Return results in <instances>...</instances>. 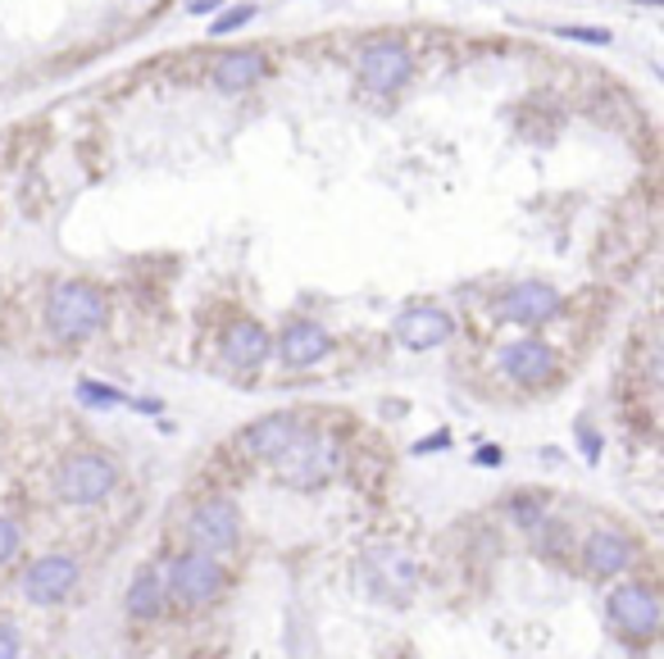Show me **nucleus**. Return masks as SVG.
I'll return each mask as SVG.
<instances>
[{
    "label": "nucleus",
    "instance_id": "obj_6",
    "mask_svg": "<svg viewBox=\"0 0 664 659\" xmlns=\"http://www.w3.org/2000/svg\"><path fill=\"white\" fill-rule=\"evenodd\" d=\"M414 73V55L405 41H373L360 51V82L373 91V97H392V91L405 87V78Z\"/></svg>",
    "mask_w": 664,
    "mask_h": 659
},
{
    "label": "nucleus",
    "instance_id": "obj_8",
    "mask_svg": "<svg viewBox=\"0 0 664 659\" xmlns=\"http://www.w3.org/2000/svg\"><path fill=\"white\" fill-rule=\"evenodd\" d=\"M364 578H369V587H373L378 600L401 605V600H410V591H414V582H419V569H414V559H410L405 550L383 546V550H369Z\"/></svg>",
    "mask_w": 664,
    "mask_h": 659
},
{
    "label": "nucleus",
    "instance_id": "obj_2",
    "mask_svg": "<svg viewBox=\"0 0 664 659\" xmlns=\"http://www.w3.org/2000/svg\"><path fill=\"white\" fill-rule=\"evenodd\" d=\"M338 464H342L338 442L323 437V433L301 428V437L273 459V474L288 487H305L310 491V487H323L332 474H338Z\"/></svg>",
    "mask_w": 664,
    "mask_h": 659
},
{
    "label": "nucleus",
    "instance_id": "obj_7",
    "mask_svg": "<svg viewBox=\"0 0 664 659\" xmlns=\"http://www.w3.org/2000/svg\"><path fill=\"white\" fill-rule=\"evenodd\" d=\"M610 623L620 628L624 637H637V641H651L660 632V596L642 582H624L610 591Z\"/></svg>",
    "mask_w": 664,
    "mask_h": 659
},
{
    "label": "nucleus",
    "instance_id": "obj_13",
    "mask_svg": "<svg viewBox=\"0 0 664 659\" xmlns=\"http://www.w3.org/2000/svg\"><path fill=\"white\" fill-rule=\"evenodd\" d=\"M451 333H455V323H451V314L437 310V305H414V310H405V314L396 318V342L410 346V351H433V346H442Z\"/></svg>",
    "mask_w": 664,
    "mask_h": 659
},
{
    "label": "nucleus",
    "instance_id": "obj_19",
    "mask_svg": "<svg viewBox=\"0 0 664 659\" xmlns=\"http://www.w3.org/2000/svg\"><path fill=\"white\" fill-rule=\"evenodd\" d=\"M19 546H23L19 519H14V514H0V564H10L19 555Z\"/></svg>",
    "mask_w": 664,
    "mask_h": 659
},
{
    "label": "nucleus",
    "instance_id": "obj_18",
    "mask_svg": "<svg viewBox=\"0 0 664 659\" xmlns=\"http://www.w3.org/2000/svg\"><path fill=\"white\" fill-rule=\"evenodd\" d=\"M164 609V578L155 569H141L128 587V615L132 619H155Z\"/></svg>",
    "mask_w": 664,
    "mask_h": 659
},
{
    "label": "nucleus",
    "instance_id": "obj_12",
    "mask_svg": "<svg viewBox=\"0 0 664 659\" xmlns=\"http://www.w3.org/2000/svg\"><path fill=\"white\" fill-rule=\"evenodd\" d=\"M296 437H301V418L296 414H264V418L251 423V428H242L237 446H242L247 455H255V459H278Z\"/></svg>",
    "mask_w": 664,
    "mask_h": 659
},
{
    "label": "nucleus",
    "instance_id": "obj_24",
    "mask_svg": "<svg viewBox=\"0 0 664 659\" xmlns=\"http://www.w3.org/2000/svg\"><path fill=\"white\" fill-rule=\"evenodd\" d=\"M510 514H514V519H524L529 528H537V524H542V509H537L533 500H510Z\"/></svg>",
    "mask_w": 664,
    "mask_h": 659
},
{
    "label": "nucleus",
    "instance_id": "obj_22",
    "mask_svg": "<svg viewBox=\"0 0 664 659\" xmlns=\"http://www.w3.org/2000/svg\"><path fill=\"white\" fill-rule=\"evenodd\" d=\"M579 446H583V459H587V464L601 459V437L587 428V423H579Z\"/></svg>",
    "mask_w": 664,
    "mask_h": 659
},
{
    "label": "nucleus",
    "instance_id": "obj_21",
    "mask_svg": "<svg viewBox=\"0 0 664 659\" xmlns=\"http://www.w3.org/2000/svg\"><path fill=\"white\" fill-rule=\"evenodd\" d=\"M251 19H255V6H237V10H228L223 19H214L210 32H214V37H228V32H237V28H247Z\"/></svg>",
    "mask_w": 664,
    "mask_h": 659
},
{
    "label": "nucleus",
    "instance_id": "obj_20",
    "mask_svg": "<svg viewBox=\"0 0 664 659\" xmlns=\"http://www.w3.org/2000/svg\"><path fill=\"white\" fill-rule=\"evenodd\" d=\"M78 401H87V405H128L123 392L101 387V383H78Z\"/></svg>",
    "mask_w": 664,
    "mask_h": 659
},
{
    "label": "nucleus",
    "instance_id": "obj_26",
    "mask_svg": "<svg viewBox=\"0 0 664 659\" xmlns=\"http://www.w3.org/2000/svg\"><path fill=\"white\" fill-rule=\"evenodd\" d=\"M442 446H451V433H433V437L414 442V455H433V450H442Z\"/></svg>",
    "mask_w": 664,
    "mask_h": 659
},
{
    "label": "nucleus",
    "instance_id": "obj_17",
    "mask_svg": "<svg viewBox=\"0 0 664 659\" xmlns=\"http://www.w3.org/2000/svg\"><path fill=\"white\" fill-rule=\"evenodd\" d=\"M264 73H269L264 51H232V55L214 60V73H210V78H214L219 91H247V87H255Z\"/></svg>",
    "mask_w": 664,
    "mask_h": 659
},
{
    "label": "nucleus",
    "instance_id": "obj_29",
    "mask_svg": "<svg viewBox=\"0 0 664 659\" xmlns=\"http://www.w3.org/2000/svg\"><path fill=\"white\" fill-rule=\"evenodd\" d=\"M637 6H660V0H637Z\"/></svg>",
    "mask_w": 664,
    "mask_h": 659
},
{
    "label": "nucleus",
    "instance_id": "obj_3",
    "mask_svg": "<svg viewBox=\"0 0 664 659\" xmlns=\"http://www.w3.org/2000/svg\"><path fill=\"white\" fill-rule=\"evenodd\" d=\"M114 487H119V468L97 450H73L56 468V491L69 505H101Z\"/></svg>",
    "mask_w": 664,
    "mask_h": 659
},
{
    "label": "nucleus",
    "instance_id": "obj_14",
    "mask_svg": "<svg viewBox=\"0 0 664 659\" xmlns=\"http://www.w3.org/2000/svg\"><path fill=\"white\" fill-rule=\"evenodd\" d=\"M328 351H332V337L323 333L319 323H310V318L288 323V333L278 337V355L288 359L292 368H310V364H319Z\"/></svg>",
    "mask_w": 664,
    "mask_h": 659
},
{
    "label": "nucleus",
    "instance_id": "obj_25",
    "mask_svg": "<svg viewBox=\"0 0 664 659\" xmlns=\"http://www.w3.org/2000/svg\"><path fill=\"white\" fill-rule=\"evenodd\" d=\"M560 37H574V41H596V45H605L610 41V32L605 28H555Z\"/></svg>",
    "mask_w": 664,
    "mask_h": 659
},
{
    "label": "nucleus",
    "instance_id": "obj_9",
    "mask_svg": "<svg viewBox=\"0 0 664 659\" xmlns=\"http://www.w3.org/2000/svg\"><path fill=\"white\" fill-rule=\"evenodd\" d=\"M78 582V559L73 555H41L28 564V574H23V596L32 605H56L73 591Z\"/></svg>",
    "mask_w": 664,
    "mask_h": 659
},
{
    "label": "nucleus",
    "instance_id": "obj_4",
    "mask_svg": "<svg viewBox=\"0 0 664 659\" xmlns=\"http://www.w3.org/2000/svg\"><path fill=\"white\" fill-rule=\"evenodd\" d=\"M223 582H228V574H223V564H219L214 555L187 550V555L173 559L164 591H169L182 609H205V605H214V600L223 596Z\"/></svg>",
    "mask_w": 664,
    "mask_h": 659
},
{
    "label": "nucleus",
    "instance_id": "obj_27",
    "mask_svg": "<svg viewBox=\"0 0 664 659\" xmlns=\"http://www.w3.org/2000/svg\"><path fill=\"white\" fill-rule=\"evenodd\" d=\"M473 464H487V468H496V464H501V450H496V446H483L479 455H473Z\"/></svg>",
    "mask_w": 664,
    "mask_h": 659
},
{
    "label": "nucleus",
    "instance_id": "obj_1",
    "mask_svg": "<svg viewBox=\"0 0 664 659\" xmlns=\"http://www.w3.org/2000/svg\"><path fill=\"white\" fill-rule=\"evenodd\" d=\"M105 314H110V305H105L101 287H91V282H60L51 301H46V323H51V333L60 342L97 337L105 327Z\"/></svg>",
    "mask_w": 664,
    "mask_h": 659
},
{
    "label": "nucleus",
    "instance_id": "obj_15",
    "mask_svg": "<svg viewBox=\"0 0 664 659\" xmlns=\"http://www.w3.org/2000/svg\"><path fill=\"white\" fill-rule=\"evenodd\" d=\"M269 351H273V337L264 333V323H255V318H237L228 327V337H223V355H228L232 368H255V364L269 359Z\"/></svg>",
    "mask_w": 664,
    "mask_h": 659
},
{
    "label": "nucleus",
    "instance_id": "obj_28",
    "mask_svg": "<svg viewBox=\"0 0 664 659\" xmlns=\"http://www.w3.org/2000/svg\"><path fill=\"white\" fill-rule=\"evenodd\" d=\"M219 6V0H192V14H210Z\"/></svg>",
    "mask_w": 664,
    "mask_h": 659
},
{
    "label": "nucleus",
    "instance_id": "obj_10",
    "mask_svg": "<svg viewBox=\"0 0 664 659\" xmlns=\"http://www.w3.org/2000/svg\"><path fill=\"white\" fill-rule=\"evenodd\" d=\"M496 314L505 323H524V327H537V323H551L560 314V292L546 287V282H519L510 287L501 301H496Z\"/></svg>",
    "mask_w": 664,
    "mask_h": 659
},
{
    "label": "nucleus",
    "instance_id": "obj_23",
    "mask_svg": "<svg viewBox=\"0 0 664 659\" xmlns=\"http://www.w3.org/2000/svg\"><path fill=\"white\" fill-rule=\"evenodd\" d=\"M0 659H19V628L0 623Z\"/></svg>",
    "mask_w": 664,
    "mask_h": 659
},
{
    "label": "nucleus",
    "instance_id": "obj_16",
    "mask_svg": "<svg viewBox=\"0 0 664 659\" xmlns=\"http://www.w3.org/2000/svg\"><path fill=\"white\" fill-rule=\"evenodd\" d=\"M587 569L601 574V578H614V574H628L633 569V541L620 537V533H592L587 537Z\"/></svg>",
    "mask_w": 664,
    "mask_h": 659
},
{
    "label": "nucleus",
    "instance_id": "obj_5",
    "mask_svg": "<svg viewBox=\"0 0 664 659\" xmlns=\"http://www.w3.org/2000/svg\"><path fill=\"white\" fill-rule=\"evenodd\" d=\"M187 541L201 555H228L242 541V514H237V505L228 496H210L187 514Z\"/></svg>",
    "mask_w": 664,
    "mask_h": 659
},
{
    "label": "nucleus",
    "instance_id": "obj_11",
    "mask_svg": "<svg viewBox=\"0 0 664 659\" xmlns=\"http://www.w3.org/2000/svg\"><path fill=\"white\" fill-rule=\"evenodd\" d=\"M501 373L514 378L519 387H542L555 378V351L537 337H524V342H510L501 351Z\"/></svg>",
    "mask_w": 664,
    "mask_h": 659
}]
</instances>
